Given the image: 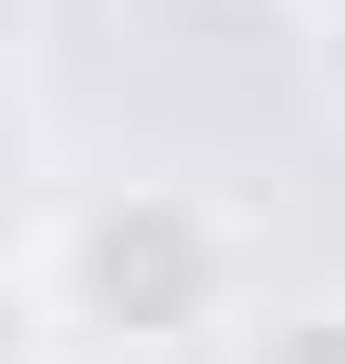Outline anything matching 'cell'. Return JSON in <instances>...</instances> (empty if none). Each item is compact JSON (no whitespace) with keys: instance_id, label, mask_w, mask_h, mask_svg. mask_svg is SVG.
<instances>
[{"instance_id":"6da1fadb","label":"cell","mask_w":345,"mask_h":364,"mask_svg":"<svg viewBox=\"0 0 345 364\" xmlns=\"http://www.w3.org/2000/svg\"><path fill=\"white\" fill-rule=\"evenodd\" d=\"M37 328L55 346H200L236 328V219L200 182H91L73 219L37 237Z\"/></svg>"},{"instance_id":"7a4b0ae2","label":"cell","mask_w":345,"mask_h":364,"mask_svg":"<svg viewBox=\"0 0 345 364\" xmlns=\"http://www.w3.org/2000/svg\"><path fill=\"white\" fill-rule=\"evenodd\" d=\"M236 364H345V291H291V310L236 328Z\"/></svg>"},{"instance_id":"3957f363","label":"cell","mask_w":345,"mask_h":364,"mask_svg":"<svg viewBox=\"0 0 345 364\" xmlns=\"http://www.w3.org/2000/svg\"><path fill=\"white\" fill-rule=\"evenodd\" d=\"M0 364H55V328H37V273L0 255Z\"/></svg>"},{"instance_id":"277c9868","label":"cell","mask_w":345,"mask_h":364,"mask_svg":"<svg viewBox=\"0 0 345 364\" xmlns=\"http://www.w3.org/2000/svg\"><path fill=\"white\" fill-rule=\"evenodd\" d=\"M309 91H327V109H345V0H327V18H309Z\"/></svg>"},{"instance_id":"5b68a950","label":"cell","mask_w":345,"mask_h":364,"mask_svg":"<svg viewBox=\"0 0 345 364\" xmlns=\"http://www.w3.org/2000/svg\"><path fill=\"white\" fill-rule=\"evenodd\" d=\"M0 219H18V109H0Z\"/></svg>"},{"instance_id":"8992f818","label":"cell","mask_w":345,"mask_h":364,"mask_svg":"<svg viewBox=\"0 0 345 364\" xmlns=\"http://www.w3.org/2000/svg\"><path fill=\"white\" fill-rule=\"evenodd\" d=\"M291 18H327V0H291Z\"/></svg>"},{"instance_id":"52a82bcc","label":"cell","mask_w":345,"mask_h":364,"mask_svg":"<svg viewBox=\"0 0 345 364\" xmlns=\"http://www.w3.org/2000/svg\"><path fill=\"white\" fill-rule=\"evenodd\" d=\"M0 18H18V0H0Z\"/></svg>"}]
</instances>
